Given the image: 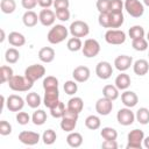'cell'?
Segmentation results:
<instances>
[{
	"label": "cell",
	"instance_id": "6da1fadb",
	"mask_svg": "<svg viewBox=\"0 0 149 149\" xmlns=\"http://www.w3.org/2000/svg\"><path fill=\"white\" fill-rule=\"evenodd\" d=\"M68 34H69V30L65 26L56 24L49 30L47 38L51 44H59L61 42H63L68 37Z\"/></svg>",
	"mask_w": 149,
	"mask_h": 149
},
{
	"label": "cell",
	"instance_id": "7a4b0ae2",
	"mask_svg": "<svg viewBox=\"0 0 149 149\" xmlns=\"http://www.w3.org/2000/svg\"><path fill=\"white\" fill-rule=\"evenodd\" d=\"M34 83L30 81L26 76H13L8 81V86L10 90L15 92H26L33 87Z\"/></svg>",
	"mask_w": 149,
	"mask_h": 149
},
{
	"label": "cell",
	"instance_id": "3957f363",
	"mask_svg": "<svg viewBox=\"0 0 149 149\" xmlns=\"http://www.w3.org/2000/svg\"><path fill=\"white\" fill-rule=\"evenodd\" d=\"M78 113H74L70 109L66 108L63 118H62V121H61V128L62 130L64 132H68V133H71L73 132V129L76 128L77 126V121H78Z\"/></svg>",
	"mask_w": 149,
	"mask_h": 149
},
{
	"label": "cell",
	"instance_id": "277c9868",
	"mask_svg": "<svg viewBox=\"0 0 149 149\" xmlns=\"http://www.w3.org/2000/svg\"><path fill=\"white\" fill-rule=\"evenodd\" d=\"M144 140V133L141 129H133L128 134V143L126 146L127 149H141L142 142Z\"/></svg>",
	"mask_w": 149,
	"mask_h": 149
},
{
	"label": "cell",
	"instance_id": "5b68a950",
	"mask_svg": "<svg viewBox=\"0 0 149 149\" xmlns=\"http://www.w3.org/2000/svg\"><path fill=\"white\" fill-rule=\"evenodd\" d=\"M69 30H70V34L74 37H85L88 35L90 33V27L86 22L84 21H80V20H76L73 21L70 27H69Z\"/></svg>",
	"mask_w": 149,
	"mask_h": 149
},
{
	"label": "cell",
	"instance_id": "8992f818",
	"mask_svg": "<svg viewBox=\"0 0 149 149\" xmlns=\"http://www.w3.org/2000/svg\"><path fill=\"white\" fill-rule=\"evenodd\" d=\"M123 5L127 13L133 17H141L144 13V6L139 0H126Z\"/></svg>",
	"mask_w": 149,
	"mask_h": 149
},
{
	"label": "cell",
	"instance_id": "52a82bcc",
	"mask_svg": "<svg viewBox=\"0 0 149 149\" xmlns=\"http://www.w3.org/2000/svg\"><path fill=\"white\" fill-rule=\"evenodd\" d=\"M81 51H83V55L87 58L95 57L100 52V44L94 38H87L83 44Z\"/></svg>",
	"mask_w": 149,
	"mask_h": 149
},
{
	"label": "cell",
	"instance_id": "ba28073f",
	"mask_svg": "<svg viewBox=\"0 0 149 149\" xmlns=\"http://www.w3.org/2000/svg\"><path fill=\"white\" fill-rule=\"evenodd\" d=\"M105 41L108 44L119 45V44L125 43L126 34H125V31L119 30V29H108L105 34Z\"/></svg>",
	"mask_w": 149,
	"mask_h": 149
},
{
	"label": "cell",
	"instance_id": "9c48e42d",
	"mask_svg": "<svg viewBox=\"0 0 149 149\" xmlns=\"http://www.w3.org/2000/svg\"><path fill=\"white\" fill-rule=\"evenodd\" d=\"M45 74V68L41 64H33L29 65L24 70V76L30 80V81H36L37 79L42 78Z\"/></svg>",
	"mask_w": 149,
	"mask_h": 149
},
{
	"label": "cell",
	"instance_id": "30bf717a",
	"mask_svg": "<svg viewBox=\"0 0 149 149\" xmlns=\"http://www.w3.org/2000/svg\"><path fill=\"white\" fill-rule=\"evenodd\" d=\"M116 120L122 126H130L135 121V114L132 112V109L129 107L121 108L118 111Z\"/></svg>",
	"mask_w": 149,
	"mask_h": 149
},
{
	"label": "cell",
	"instance_id": "8fae6325",
	"mask_svg": "<svg viewBox=\"0 0 149 149\" xmlns=\"http://www.w3.org/2000/svg\"><path fill=\"white\" fill-rule=\"evenodd\" d=\"M44 98H43V102L44 106L48 108H52L54 106H56L59 102V92L58 88H50V90H44Z\"/></svg>",
	"mask_w": 149,
	"mask_h": 149
},
{
	"label": "cell",
	"instance_id": "7c38bea8",
	"mask_svg": "<svg viewBox=\"0 0 149 149\" xmlns=\"http://www.w3.org/2000/svg\"><path fill=\"white\" fill-rule=\"evenodd\" d=\"M19 140L21 143L27 146H35L40 141V134L31 130H22L19 134Z\"/></svg>",
	"mask_w": 149,
	"mask_h": 149
},
{
	"label": "cell",
	"instance_id": "4fadbf2b",
	"mask_svg": "<svg viewBox=\"0 0 149 149\" xmlns=\"http://www.w3.org/2000/svg\"><path fill=\"white\" fill-rule=\"evenodd\" d=\"M95 74L102 80L108 79L113 74V68H112L111 63H108L106 61L99 62L95 66Z\"/></svg>",
	"mask_w": 149,
	"mask_h": 149
},
{
	"label": "cell",
	"instance_id": "5bb4252c",
	"mask_svg": "<svg viewBox=\"0 0 149 149\" xmlns=\"http://www.w3.org/2000/svg\"><path fill=\"white\" fill-rule=\"evenodd\" d=\"M113 109V102L111 99L102 97L95 102V111L100 115H108Z\"/></svg>",
	"mask_w": 149,
	"mask_h": 149
},
{
	"label": "cell",
	"instance_id": "9a60e30c",
	"mask_svg": "<svg viewBox=\"0 0 149 149\" xmlns=\"http://www.w3.org/2000/svg\"><path fill=\"white\" fill-rule=\"evenodd\" d=\"M6 106L10 112H20L24 106V100L17 94H10L6 100Z\"/></svg>",
	"mask_w": 149,
	"mask_h": 149
},
{
	"label": "cell",
	"instance_id": "2e32d148",
	"mask_svg": "<svg viewBox=\"0 0 149 149\" xmlns=\"http://www.w3.org/2000/svg\"><path fill=\"white\" fill-rule=\"evenodd\" d=\"M90 76H91L90 69L87 66H84V65H79V66L74 68V70L72 72V77H73V79L77 83H85V81H87Z\"/></svg>",
	"mask_w": 149,
	"mask_h": 149
},
{
	"label": "cell",
	"instance_id": "e0dca14e",
	"mask_svg": "<svg viewBox=\"0 0 149 149\" xmlns=\"http://www.w3.org/2000/svg\"><path fill=\"white\" fill-rule=\"evenodd\" d=\"M38 19H40V22L44 26V27H50L55 23V20H56V13L52 12L51 9H48V8H44L38 14Z\"/></svg>",
	"mask_w": 149,
	"mask_h": 149
},
{
	"label": "cell",
	"instance_id": "ac0fdd59",
	"mask_svg": "<svg viewBox=\"0 0 149 149\" xmlns=\"http://www.w3.org/2000/svg\"><path fill=\"white\" fill-rule=\"evenodd\" d=\"M132 64H133V58H132V56H128V55H120L114 61L115 68L121 72L128 70Z\"/></svg>",
	"mask_w": 149,
	"mask_h": 149
},
{
	"label": "cell",
	"instance_id": "d6986e66",
	"mask_svg": "<svg viewBox=\"0 0 149 149\" xmlns=\"http://www.w3.org/2000/svg\"><path fill=\"white\" fill-rule=\"evenodd\" d=\"M121 101H122V104H123L126 107L132 108V107H134V106L137 105V102H139V97H137V94H136L135 92H133V91H125V92L121 94Z\"/></svg>",
	"mask_w": 149,
	"mask_h": 149
},
{
	"label": "cell",
	"instance_id": "ffe728a7",
	"mask_svg": "<svg viewBox=\"0 0 149 149\" xmlns=\"http://www.w3.org/2000/svg\"><path fill=\"white\" fill-rule=\"evenodd\" d=\"M38 58L43 63H51L55 59V50L50 47H43L38 51Z\"/></svg>",
	"mask_w": 149,
	"mask_h": 149
},
{
	"label": "cell",
	"instance_id": "44dd1931",
	"mask_svg": "<svg viewBox=\"0 0 149 149\" xmlns=\"http://www.w3.org/2000/svg\"><path fill=\"white\" fill-rule=\"evenodd\" d=\"M133 70L134 73L137 76H144L148 73L149 71V63L146 59H137L134 64H133Z\"/></svg>",
	"mask_w": 149,
	"mask_h": 149
},
{
	"label": "cell",
	"instance_id": "7402d4cb",
	"mask_svg": "<svg viewBox=\"0 0 149 149\" xmlns=\"http://www.w3.org/2000/svg\"><path fill=\"white\" fill-rule=\"evenodd\" d=\"M22 21L26 27L31 28V27L36 26V23H37V21H40V19L34 10H27L22 16Z\"/></svg>",
	"mask_w": 149,
	"mask_h": 149
},
{
	"label": "cell",
	"instance_id": "603a6c76",
	"mask_svg": "<svg viewBox=\"0 0 149 149\" xmlns=\"http://www.w3.org/2000/svg\"><path fill=\"white\" fill-rule=\"evenodd\" d=\"M8 42L13 47H22L26 43V37L19 31H12L8 35Z\"/></svg>",
	"mask_w": 149,
	"mask_h": 149
},
{
	"label": "cell",
	"instance_id": "cb8c5ba5",
	"mask_svg": "<svg viewBox=\"0 0 149 149\" xmlns=\"http://www.w3.org/2000/svg\"><path fill=\"white\" fill-rule=\"evenodd\" d=\"M114 84H115V86H116L119 90H127V88L130 86V77H129L127 73L121 72V73L118 74V77L115 78Z\"/></svg>",
	"mask_w": 149,
	"mask_h": 149
},
{
	"label": "cell",
	"instance_id": "d4e9b609",
	"mask_svg": "<svg viewBox=\"0 0 149 149\" xmlns=\"http://www.w3.org/2000/svg\"><path fill=\"white\" fill-rule=\"evenodd\" d=\"M83 107H84V101H83V99L81 98H79V97H73V98H71L69 101H68V109H70V111H72V112H74V113H80L81 111H83Z\"/></svg>",
	"mask_w": 149,
	"mask_h": 149
},
{
	"label": "cell",
	"instance_id": "484cf974",
	"mask_svg": "<svg viewBox=\"0 0 149 149\" xmlns=\"http://www.w3.org/2000/svg\"><path fill=\"white\" fill-rule=\"evenodd\" d=\"M66 143L72 147V148H78L81 146L83 143V136L80 133L77 132H71L68 136H66Z\"/></svg>",
	"mask_w": 149,
	"mask_h": 149
},
{
	"label": "cell",
	"instance_id": "4316f807",
	"mask_svg": "<svg viewBox=\"0 0 149 149\" xmlns=\"http://www.w3.org/2000/svg\"><path fill=\"white\" fill-rule=\"evenodd\" d=\"M102 94H104V97H106L113 101L119 98V88L115 85H105L102 88Z\"/></svg>",
	"mask_w": 149,
	"mask_h": 149
},
{
	"label": "cell",
	"instance_id": "83f0119b",
	"mask_svg": "<svg viewBox=\"0 0 149 149\" xmlns=\"http://www.w3.org/2000/svg\"><path fill=\"white\" fill-rule=\"evenodd\" d=\"M125 21L122 13H109V28H120Z\"/></svg>",
	"mask_w": 149,
	"mask_h": 149
},
{
	"label": "cell",
	"instance_id": "f1b7e54d",
	"mask_svg": "<svg viewBox=\"0 0 149 149\" xmlns=\"http://www.w3.org/2000/svg\"><path fill=\"white\" fill-rule=\"evenodd\" d=\"M19 58H20V52H19L17 49H15V48H8L6 50V52H5V59H6L7 63L14 64V63H16L19 61Z\"/></svg>",
	"mask_w": 149,
	"mask_h": 149
},
{
	"label": "cell",
	"instance_id": "f546056e",
	"mask_svg": "<svg viewBox=\"0 0 149 149\" xmlns=\"http://www.w3.org/2000/svg\"><path fill=\"white\" fill-rule=\"evenodd\" d=\"M26 102L30 108H37L41 105V97L36 92H30L26 97Z\"/></svg>",
	"mask_w": 149,
	"mask_h": 149
},
{
	"label": "cell",
	"instance_id": "4dcf8cb0",
	"mask_svg": "<svg viewBox=\"0 0 149 149\" xmlns=\"http://www.w3.org/2000/svg\"><path fill=\"white\" fill-rule=\"evenodd\" d=\"M31 121L36 126H42L47 121V113L43 109H37L31 115Z\"/></svg>",
	"mask_w": 149,
	"mask_h": 149
},
{
	"label": "cell",
	"instance_id": "1f68e13d",
	"mask_svg": "<svg viewBox=\"0 0 149 149\" xmlns=\"http://www.w3.org/2000/svg\"><path fill=\"white\" fill-rule=\"evenodd\" d=\"M85 126L91 130H95V129L100 128L101 121H100L99 116H97V115H88L85 119Z\"/></svg>",
	"mask_w": 149,
	"mask_h": 149
},
{
	"label": "cell",
	"instance_id": "d6a6232c",
	"mask_svg": "<svg viewBox=\"0 0 149 149\" xmlns=\"http://www.w3.org/2000/svg\"><path fill=\"white\" fill-rule=\"evenodd\" d=\"M135 119L141 123V125H147L149 122V109L146 107H141L137 109Z\"/></svg>",
	"mask_w": 149,
	"mask_h": 149
},
{
	"label": "cell",
	"instance_id": "836d02e7",
	"mask_svg": "<svg viewBox=\"0 0 149 149\" xmlns=\"http://www.w3.org/2000/svg\"><path fill=\"white\" fill-rule=\"evenodd\" d=\"M1 12L5 14H12L16 8V2L14 0H1L0 2Z\"/></svg>",
	"mask_w": 149,
	"mask_h": 149
},
{
	"label": "cell",
	"instance_id": "e575fe53",
	"mask_svg": "<svg viewBox=\"0 0 149 149\" xmlns=\"http://www.w3.org/2000/svg\"><path fill=\"white\" fill-rule=\"evenodd\" d=\"M128 35L132 40H136V38H141V37H144V29L143 27L136 24V26H133L129 28L128 30Z\"/></svg>",
	"mask_w": 149,
	"mask_h": 149
},
{
	"label": "cell",
	"instance_id": "d590c367",
	"mask_svg": "<svg viewBox=\"0 0 149 149\" xmlns=\"http://www.w3.org/2000/svg\"><path fill=\"white\" fill-rule=\"evenodd\" d=\"M66 47L70 51H79L81 48H83V43H81V40L79 37H71L68 40V43H66Z\"/></svg>",
	"mask_w": 149,
	"mask_h": 149
},
{
	"label": "cell",
	"instance_id": "8d00e7d4",
	"mask_svg": "<svg viewBox=\"0 0 149 149\" xmlns=\"http://www.w3.org/2000/svg\"><path fill=\"white\" fill-rule=\"evenodd\" d=\"M65 111H66L65 105L62 101H59L56 106H54L52 108H50V114H51V116H54L56 119H59V118L62 119L63 115H64V113H65Z\"/></svg>",
	"mask_w": 149,
	"mask_h": 149
},
{
	"label": "cell",
	"instance_id": "74e56055",
	"mask_svg": "<svg viewBox=\"0 0 149 149\" xmlns=\"http://www.w3.org/2000/svg\"><path fill=\"white\" fill-rule=\"evenodd\" d=\"M0 76H1V83H8L10 78L14 76L13 69L8 65H2L0 68Z\"/></svg>",
	"mask_w": 149,
	"mask_h": 149
},
{
	"label": "cell",
	"instance_id": "f35d334b",
	"mask_svg": "<svg viewBox=\"0 0 149 149\" xmlns=\"http://www.w3.org/2000/svg\"><path fill=\"white\" fill-rule=\"evenodd\" d=\"M57 139V134L55 130L52 129H47L44 130V133L42 134V140H43V143L47 144V146H50Z\"/></svg>",
	"mask_w": 149,
	"mask_h": 149
},
{
	"label": "cell",
	"instance_id": "ab89813d",
	"mask_svg": "<svg viewBox=\"0 0 149 149\" xmlns=\"http://www.w3.org/2000/svg\"><path fill=\"white\" fill-rule=\"evenodd\" d=\"M100 135L104 140H116L118 132L112 127H104L100 132Z\"/></svg>",
	"mask_w": 149,
	"mask_h": 149
},
{
	"label": "cell",
	"instance_id": "60d3db41",
	"mask_svg": "<svg viewBox=\"0 0 149 149\" xmlns=\"http://www.w3.org/2000/svg\"><path fill=\"white\" fill-rule=\"evenodd\" d=\"M132 47H133L136 51H144V50L148 49V41H147L144 37L133 40V42H132Z\"/></svg>",
	"mask_w": 149,
	"mask_h": 149
},
{
	"label": "cell",
	"instance_id": "b9f144b4",
	"mask_svg": "<svg viewBox=\"0 0 149 149\" xmlns=\"http://www.w3.org/2000/svg\"><path fill=\"white\" fill-rule=\"evenodd\" d=\"M43 88L50 90V88H58V79L54 76H48L43 80Z\"/></svg>",
	"mask_w": 149,
	"mask_h": 149
},
{
	"label": "cell",
	"instance_id": "7bdbcfd3",
	"mask_svg": "<svg viewBox=\"0 0 149 149\" xmlns=\"http://www.w3.org/2000/svg\"><path fill=\"white\" fill-rule=\"evenodd\" d=\"M64 91L69 95L74 94L78 91V85H77L76 80H68V81H65V84H64Z\"/></svg>",
	"mask_w": 149,
	"mask_h": 149
},
{
	"label": "cell",
	"instance_id": "ee69618b",
	"mask_svg": "<svg viewBox=\"0 0 149 149\" xmlns=\"http://www.w3.org/2000/svg\"><path fill=\"white\" fill-rule=\"evenodd\" d=\"M125 5L121 0H111L109 3V13H122Z\"/></svg>",
	"mask_w": 149,
	"mask_h": 149
},
{
	"label": "cell",
	"instance_id": "f6af8a7d",
	"mask_svg": "<svg viewBox=\"0 0 149 149\" xmlns=\"http://www.w3.org/2000/svg\"><path fill=\"white\" fill-rule=\"evenodd\" d=\"M109 3L111 0H97V9L99 13H107L109 12Z\"/></svg>",
	"mask_w": 149,
	"mask_h": 149
},
{
	"label": "cell",
	"instance_id": "bcb514c9",
	"mask_svg": "<svg viewBox=\"0 0 149 149\" xmlns=\"http://www.w3.org/2000/svg\"><path fill=\"white\" fill-rule=\"evenodd\" d=\"M98 22L102 28H109V12L107 13H99Z\"/></svg>",
	"mask_w": 149,
	"mask_h": 149
},
{
	"label": "cell",
	"instance_id": "7dc6e473",
	"mask_svg": "<svg viewBox=\"0 0 149 149\" xmlns=\"http://www.w3.org/2000/svg\"><path fill=\"white\" fill-rule=\"evenodd\" d=\"M12 133V126L9 122H7L6 120H1L0 121V134L2 136H7Z\"/></svg>",
	"mask_w": 149,
	"mask_h": 149
},
{
	"label": "cell",
	"instance_id": "c3c4849f",
	"mask_svg": "<svg viewBox=\"0 0 149 149\" xmlns=\"http://www.w3.org/2000/svg\"><path fill=\"white\" fill-rule=\"evenodd\" d=\"M16 121H17L19 125L24 126V125H27L30 121V116L26 112H17V114H16Z\"/></svg>",
	"mask_w": 149,
	"mask_h": 149
},
{
	"label": "cell",
	"instance_id": "681fc988",
	"mask_svg": "<svg viewBox=\"0 0 149 149\" xmlns=\"http://www.w3.org/2000/svg\"><path fill=\"white\" fill-rule=\"evenodd\" d=\"M55 13H56V17L58 20L63 21V22H65V21H68L70 19V10H69V8L68 9H56Z\"/></svg>",
	"mask_w": 149,
	"mask_h": 149
},
{
	"label": "cell",
	"instance_id": "f907efd6",
	"mask_svg": "<svg viewBox=\"0 0 149 149\" xmlns=\"http://www.w3.org/2000/svg\"><path fill=\"white\" fill-rule=\"evenodd\" d=\"M21 5L24 9L31 10L33 8H35L38 5V0H21Z\"/></svg>",
	"mask_w": 149,
	"mask_h": 149
},
{
	"label": "cell",
	"instance_id": "816d5d0a",
	"mask_svg": "<svg viewBox=\"0 0 149 149\" xmlns=\"http://www.w3.org/2000/svg\"><path fill=\"white\" fill-rule=\"evenodd\" d=\"M70 6L69 0H54L55 9H68Z\"/></svg>",
	"mask_w": 149,
	"mask_h": 149
},
{
	"label": "cell",
	"instance_id": "f5cc1de1",
	"mask_svg": "<svg viewBox=\"0 0 149 149\" xmlns=\"http://www.w3.org/2000/svg\"><path fill=\"white\" fill-rule=\"evenodd\" d=\"M101 147L104 149H116L118 148V143L115 140H105L101 144Z\"/></svg>",
	"mask_w": 149,
	"mask_h": 149
},
{
	"label": "cell",
	"instance_id": "db71d44e",
	"mask_svg": "<svg viewBox=\"0 0 149 149\" xmlns=\"http://www.w3.org/2000/svg\"><path fill=\"white\" fill-rule=\"evenodd\" d=\"M52 5L54 0H38V6H41L42 8H49Z\"/></svg>",
	"mask_w": 149,
	"mask_h": 149
},
{
	"label": "cell",
	"instance_id": "11a10c76",
	"mask_svg": "<svg viewBox=\"0 0 149 149\" xmlns=\"http://www.w3.org/2000/svg\"><path fill=\"white\" fill-rule=\"evenodd\" d=\"M143 144H144V147H146L147 149H149V136L144 137V140H143Z\"/></svg>",
	"mask_w": 149,
	"mask_h": 149
},
{
	"label": "cell",
	"instance_id": "9f6ffc18",
	"mask_svg": "<svg viewBox=\"0 0 149 149\" xmlns=\"http://www.w3.org/2000/svg\"><path fill=\"white\" fill-rule=\"evenodd\" d=\"M3 40H5V31H3V29H1V38H0V42H3Z\"/></svg>",
	"mask_w": 149,
	"mask_h": 149
},
{
	"label": "cell",
	"instance_id": "6f0895ef",
	"mask_svg": "<svg viewBox=\"0 0 149 149\" xmlns=\"http://www.w3.org/2000/svg\"><path fill=\"white\" fill-rule=\"evenodd\" d=\"M143 5H146V6L149 7V0H143Z\"/></svg>",
	"mask_w": 149,
	"mask_h": 149
},
{
	"label": "cell",
	"instance_id": "680465c9",
	"mask_svg": "<svg viewBox=\"0 0 149 149\" xmlns=\"http://www.w3.org/2000/svg\"><path fill=\"white\" fill-rule=\"evenodd\" d=\"M147 41H149V31H148V34H147Z\"/></svg>",
	"mask_w": 149,
	"mask_h": 149
},
{
	"label": "cell",
	"instance_id": "91938a15",
	"mask_svg": "<svg viewBox=\"0 0 149 149\" xmlns=\"http://www.w3.org/2000/svg\"><path fill=\"white\" fill-rule=\"evenodd\" d=\"M148 56H149V54H148Z\"/></svg>",
	"mask_w": 149,
	"mask_h": 149
}]
</instances>
